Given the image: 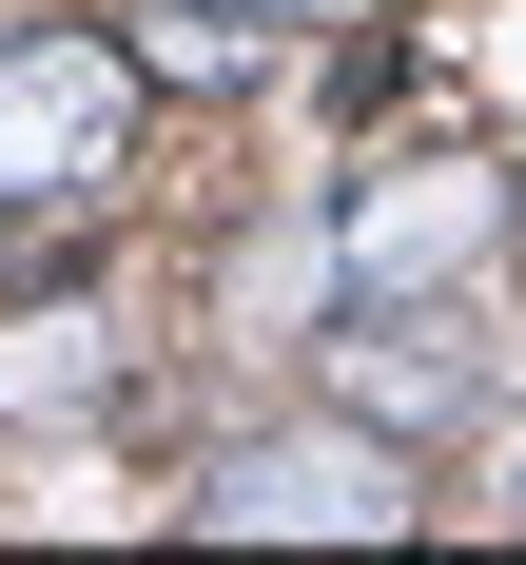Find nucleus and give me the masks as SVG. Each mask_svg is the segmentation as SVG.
<instances>
[{
	"instance_id": "nucleus-1",
	"label": "nucleus",
	"mask_w": 526,
	"mask_h": 565,
	"mask_svg": "<svg viewBox=\"0 0 526 565\" xmlns=\"http://www.w3.org/2000/svg\"><path fill=\"white\" fill-rule=\"evenodd\" d=\"M175 526H215V546H409L429 488H409V449L371 429V409H332V429H254V449H215Z\"/></svg>"
},
{
	"instance_id": "nucleus-2",
	"label": "nucleus",
	"mask_w": 526,
	"mask_h": 565,
	"mask_svg": "<svg viewBox=\"0 0 526 565\" xmlns=\"http://www.w3.org/2000/svg\"><path fill=\"white\" fill-rule=\"evenodd\" d=\"M137 137V40L98 20H0V215H78Z\"/></svg>"
},
{
	"instance_id": "nucleus-3",
	"label": "nucleus",
	"mask_w": 526,
	"mask_h": 565,
	"mask_svg": "<svg viewBox=\"0 0 526 565\" xmlns=\"http://www.w3.org/2000/svg\"><path fill=\"white\" fill-rule=\"evenodd\" d=\"M487 391H507V351H487V312L468 292H351L332 312V409H371V429H487Z\"/></svg>"
},
{
	"instance_id": "nucleus-4",
	"label": "nucleus",
	"mask_w": 526,
	"mask_h": 565,
	"mask_svg": "<svg viewBox=\"0 0 526 565\" xmlns=\"http://www.w3.org/2000/svg\"><path fill=\"white\" fill-rule=\"evenodd\" d=\"M487 234H507V175L487 157H390V175H351V292H449L468 254H487Z\"/></svg>"
},
{
	"instance_id": "nucleus-5",
	"label": "nucleus",
	"mask_w": 526,
	"mask_h": 565,
	"mask_svg": "<svg viewBox=\"0 0 526 565\" xmlns=\"http://www.w3.org/2000/svg\"><path fill=\"white\" fill-rule=\"evenodd\" d=\"M78 391H117V332L98 312H20L0 332V409H78Z\"/></svg>"
},
{
	"instance_id": "nucleus-6",
	"label": "nucleus",
	"mask_w": 526,
	"mask_h": 565,
	"mask_svg": "<svg viewBox=\"0 0 526 565\" xmlns=\"http://www.w3.org/2000/svg\"><path fill=\"white\" fill-rule=\"evenodd\" d=\"M117 40H137V78H254V20L234 0H137Z\"/></svg>"
}]
</instances>
